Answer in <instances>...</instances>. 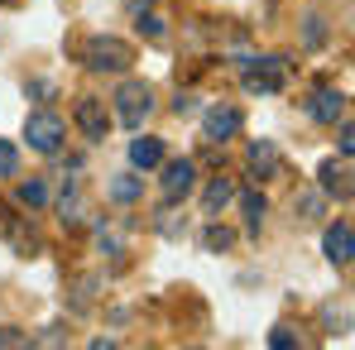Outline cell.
<instances>
[{"label": "cell", "mask_w": 355, "mask_h": 350, "mask_svg": "<svg viewBox=\"0 0 355 350\" xmlns=\"http://www.w3.org/2000/svg\"><path fill=\"white\" fill-rule=\"evenodd\" d=\"M159 168H164V207L182 202V197L197 187V164H192V159H164Z\"/></svg>", "instance_id": "cell-5"}, {"label": "cell", "mask_w": 355, "mask_h": 350, "mask_svg": "<svg viewBox=\"0 0 355 350\" xmlns=\"http://www.w3.org/2000/svg\"><path fill=\"white\" fill-rule=\"evenodd\" d=\"M15 202H19V207H29V211H39V207H49V187H44L39 177H29V182H19Z\"/></svg>", "instance_id": "cell-16"}, {"label": "cell", "mask_w": 355, "mask_h": 350, "mask_svg": "<svg viewBox=\"0 0 355 350\" xmlns=\"http://www.w3.org/2000/svg\"><path fill=\"white\" fill-rule=\"evenodd\" d=\"M240 67H245V91H254V96H274V91H284L288 58H279V53H269V58H240Z\"/></svg>", "instance_id": "cell-2"}, {"label": "cell", "mask_w": 355, "mask_h": 350, "mask_svg": "<svg viewBox=\"0 0 355 350\" xmlns=\"http://www.w3.org/2000/svg\"><path fill=\"white\" fill-rule=\"evenodd\" d=\"M106 192H111V202L130 207V202H139V197H144V177H135V173H116Z\"/></svg>", "instance_id": "cell-13"}, {"label": "cell", "mask_w": 355, "mask_h": 350, "mask_svg": "<svg viewBox=\"0 0 355 350\" xmlns=\"http://www.w3.org/2000/svg\"><path fill=\"white\" fill-rule=\"evenodd\" d=\"M341 116H346V96L331 91V87H322V91L312 96V120H317V125H336Z\"/></svg>", "instance_id": "cell-11"}, {"label": "cell", "mask_w": 355, "mask_h": 350, "mask_svg": "<svg viewBox=\"0 0 355 350\" xmlns=\"http://www.w3.org/2000/svg\"><path fill=\"white\" fill-rule=\"evenodd\" d=\"M269 346L288 350V346H293V326H274V331H269Z\"/></svg>", "instance_id": "cell-22"}, {"label": "cell", "mask_w": 355, "mask_h": 350, "mask_svg": "<svg viewBox=\"0 0 355 350\" xmlns=\"http://www.w3.org/2000/svg\"><path fill=\"white\" fill-rule=\"evenodd\" d=\"M82 62L92 67V72H125L130 62H135V49L116 39V34H92L87 44H82Z\"/></svg>", "instance_id": "cell-1"}, {"label": "cell", "mask_w": 355, "mask_h": 350, "mask_svg": "<svg viewBox=\"0 0 355 350\" xmlns=\"http://www.w3.org/2000/svg\"><path fill=\"white\" fill-rule=\"evenodd\" d=\"M149 111H154V87H149V82H139V77L120 82V91H116V116H120V125L139 130V125L149 120Z\"/></svg>", "instance_id": "cell-3"}, {"label": "cell", "mask_w": 355, "mask_h": 350, "mask_svg": "<svg viewBox=\"0 0 355 350\" xmlns=\"http://www.w3.org/2000/svg\"><path fill=\"white\" fill-rule=\"evenodd\" d=\"M240 207H245V231H250V235H259V226H264V211H269L264 192H254V187H250V192L240 197Z\"/></svg>", "instance_id": "cell-14"}, {"label": "cell", "mask_w": 355, "mask_h": 350, "mask_svg": "<svg viewBox=\"0 0 355 350\" xmlns=\"http://www.w3.org/2000/svg\"><path fill=\"white\" fill-rule=\"evenodd\" d=\"M322 44H327V24L317 15H307V49H322Z\"/></svg>", "instance_id": "cell-21"}, {"label": "cell", "mask_w": 355, "mask_h": 350, "mask_svg": "<svg viewBox=\"0 0 355 350\" xmlns=\"http://www.w3.org/2000/svg\"><path fill=\"white\" fill-rule=\"evenodd\" d=\"M197 111V96L192 91H178V101H173V116H192Z\"/></svg>", "instance_id": "cell-23"}, {"label": "cell", "mask_w": 355, "mask_h": 350, "mask_svg": "<svg viewBox=\"0 0 355 350\" xmlns=\"http://www.w3.org/2000/svg\"><path fill=\"white\" fill-rule=\"evenodd\" d=\"M202 240H207V250H211V254H221V250H231V245H236V231H226L221 221H211Z\"/></svg>", "instance_id": "cell-17"}, {"label": "cell", "mask_w": 355, "mask_h": 350, "mask_svg": "<svg viewBox=\"0 0 355 350\" xmlns=\"http://www.w3.org/2000/svg\"><path fill=\"white\" fill-rule=\"evenodd\" d=\"M62 134H67V125H62V116H53V111H34V116L24 120V139H29L34 154H58Z\"/></svg>", "instance_id": "cell-4"}, {"label": "cell", "mask_w": 355, "mask_h": 350, "mask_svg": "<svg viewBox=\"0 0 355 350\" xmlns=\"http://www.w3.org/2000/svg\"><path fill=\"white\" fill-rule=\"evenodd\" d=\"M322 250H327V259L336 264V269H346L355 259V231H351V221L341 216L336 226H327V235H322Z\"/></svg>", "instance_id": "cell-8"}, {"label": "cell", "mask_w": 355, "mask_h": 350, "mask_svg": "<svg viewBox=\"0 0 355 350\" xmlns=\"http://www.w3.org/2000/svg\"><path fill=\"white\" fill-rule=\"evenodd\" d=\"M130 5H135V10H149V5H154V0H130Z\"/></svg>", "instance_id": "cell-26"}, {"label": "cell", "mask_w": 355, "mask_h": 350, "mask_svg": "<svg viewBox=\"0 0 355 350\" xmlns=\"http://www.w3.org/2000/svg\"><path fill=\"white\" fill-rule=\"evenodd\" d=\"M341 154H346V159L355 154V130H351V120H346V116H341Z\"/></svg>", "instance_id": "cell-24"}, {"label": "cell", "mask_w": 355, "mask_h": 350, "mask_svg": "<svg viewBox=\"0 0 355 350\" xmlns=\"http://www.w3.org/2000/svg\"><path fill=\"white\" fill-rule=\"evenodd\" d=\"M245 164H250V173L259 177V182L274 177V173H279V149H274V139H254L250 154H245Z\"/></svg>", "instance_id": "cell-10"}, {"label": "cell", "mask_w": 355, "mask_h": 350, "mask_svg": "<svg viewBox=\"0 0 355 350\" xmlns=\"http://www.w3.org/2000/svg\"><path fill=\"white\" fill-rule=\"evenodd\" d=\"M245 116H240V106H211L207 116H202V134L211 139V144H226V139H236Z\"/></svg>", "instance_id": "cell-6"}, {"label": "cell", "mask_w": 355, "mask_h": 350, "mask_svg": "<svg viewBox=\"0 0 355 350\" xmlns=\"http://www.w3.org/2000/svg\"><path fill=\"white\" fill-rule=\"evenodd\" d=\"M135 24H139V34H144L149 44H159V39H164V19H159V15H149V10H135Z\"/></svg>", "instance_id": "cell-18"}, {"label": "cell", "mask_w": 355, "mask_h": 350, "mask_svg": "<svg viewBox=\"0 0 355 350\" xmlns=\"http://www.w3.org/2000/svg\"><path fill=\"white\" fill-rule=\"evenodd\" d=\"M0 346H29V336H19L15 326H5V331H0Z\"/></svg>", "instance_id": "cell-25"}, {"label": "cell", "mask_w": 355, "mask_h": 350, "mask_svg": "<svg viewBox=\"0 0 355 350\" xmlns=\"http://www.w3.org/2000/svg\"><path fill=\"white\" fill-rule=\"evenodd\" d=\"M19 173V149L10 139H0V177H15Z\"/></svg>", "instance_id": "cell-20"}, {"label": "cell", "mask_w": 355, "mask_h": 350, "mask_svg": "<svg viewBox=\"0 0 355 350\" xmlns=\"http://www.w3.org/2000/svg\"><path fill=\"white\" fill-rule=\"evenodd\" d=\"M72 120H77V130H82L92 144H101V139H106V130H111L106 101H96V96H82V101H77V111H72Z\"/></svg>", "instance_id": "cell-7"}, {"label": "cell", "mask_w": 355, "mask_h": 350, "mask_svg": "<svg viewBox=\"0 0 355 350\" xmlns=\"http://www.w3.org/2000/svg\"><path fill=\"white\" fill-rule=\"evenodd\" d=\"M322 192H331V197H341V202H351V168H346V164H336V159H327V164H322Z\"/></svg>", "instance_id": "cell-12"}, {"label": "cell", "mask_w": 355, "mask_h": 350, "mask_svg": "<svg viewBox=\"0 0 355 350\" xmlns=\"http://www.w3.org/2000/svg\"><path fill=\"white\" fill-rule=\"evenodd\" d=\"M236 197V187H231V177H211V187H207V197H202V207H207V216H216V211H226V202Z\"/></svg>", "instance_id": "cell-15"}, {"label": "cell", "mask_w": 355, "mask_h": 350, "mask_svg": "<svg viewBox=\"0 0 355 350\" xmlns=\"http://www.w3.org/2000/svg\"><path fill=\"white\" fill-rule=\"evenodd\" d=\"M164 159H168L164 139H154V134H139V139H130V164H135V168H144V173H149V168H159Z\"/></svg>", "instance_id": "cell-9"}, {"label": "cell", "mask_w": 355, "mask_h": 350, "mask_svg": "<svg viewBox=\"0 0 355 350\" xmlns=\"http://www.w3.org/2000/svg\"><path fill=\"white\" fill-rule=\"evenodd\" d=\"M293 211H297V221H317V216H322V197H317V192H302L293 202Z\"/></svg>", "instance_id": "cell-19"}]
</instances>
